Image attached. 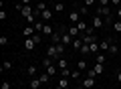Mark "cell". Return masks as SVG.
<instances>
[{
  "label": "cell",
  "mask_w": 121,
  "mask_h": 89,
  "mask_svg": "<svg viewBox=\"0 0 121 89\" xmlns=\"http://www.w3.org/2000/svg\"><path fill=\"white\" fill-rule=\"evenodd\" d=\"M63 53H65V45H63V42H60V45H51V47L47 49V57H51L52 61L63 59Z\"/></svg>",
  "instance_id": "cell-1"
},
{
  "label": "cell",
  "mask_w": 121,
  "mask_h": 89,
  "mask_svg": "<svg viewBox=\"0 0 121 89\" xmlns=\"http://www.w3.org/2000/svg\"><path fill=\"white\" fill-rule=\"evenodd\" d=\"M16 10H18L24 18H28L30 14H35V8H32L30 4H20V2H18V4H16Z\"/></svg>",
  "instance_id": "cell-2"
},
{
  "label": "cell",
  "mask_w": 121,
  "mask_h": 89,
  "mask_svg": "<svg viewBox=\"0 0 121 89\" xmlns=\"http://www.w3.org/2000/svg\"><path fill=\"white\" fill-rule=\"evenodd\" d=\"M95 79H97V77H89V75H87L85 79L81 81V87L83 89H93V87H95Z\"/></svg>",
  "instance_id": "cell-3"
},
{
  "label": "cell",
  "mask_w": 121,
  "mask_h": 89,
  "mask_svg": "<svg viewBox=\"0 0 121 89\" xmlns=\"http://www.w3.org/2000/svg\"><path fill=\"white\" fill-rule=\"evenodd\" d=\"M103 24H105V18H101V14H95L93 20H91V26L97 30V28H103Z\"/></svg>",
  "instance_id": "cell-4"
},
{
  "label": "cell",
  "mask_w": 121,
  "mask_h": 89,
  "mask_svg": "<svg viewBox=\"0 0 121 89\" xmlns=\"http://www.w3.org/2000/svg\"><path fill=\"white\" fill-rule=\"evenodd\" d=\"M81 38H83V42H85V45H93V42H97V37H95V33H93V34L81 33Z\"/></svg>",
  "instance_id": "cell-5"
},
{
  "label": "cell",
  "mask_w": 121,
  "mask_h": 89,
  "mask_svg": "<svg viewBox=\"0 0 121 89\" xmlns=\"http://www.w3.org/2000/svg\"><path fill=\"white\" fill-rule=\"evenodd\" d=\"M69 20H71V24L81 22V10H73V12H69Z\"/></svg>",
  "instance_id": "cell-6"
},
{
  "label": "cell",
  "mask_w": 121,
  "mask_h": 89,
  "mask_svg": "<svg viewBox=\"0 0 121 89\" xmlns=\"http://www.w3.org/2000/svg\"><path fill=\"white\" fill-rule=\"evenodd\" d=\"M43 85H44V83L39 79V77H32V79L28 81V87H30V89H43Z\"/></svg>",
  "instance_id": "cell-7"
},
{
  "label": "cell",
  "mask_w": 121,
  "mask_h": 89,
  "mask_svg": "<svg viewBox=\"0 0 121 89\" xmlns=\"http://www.w3.org/2000/svg\"><path fill=\"white\" fill-rule=\"evenodd\" d=\"M35 47H36V42H35V38H32V37H30V38H24V51H26V53L35 51Z\"/></svg>",
  "instance_id": "cell-8"
},
{
  "label": "cell",
  "mask_w": 121,
  "mask_h": 89,
  "mask_svg": "<svg viewBox=\"0 0 121 89\" xmlns=\"http://www.w3.org/2000/svg\"><path fill=\"white\" fill-rule=\"evenodd\" d=\"M26 75H28L30 79H32V77H39V67H36V65H28V67H26Z\"/></svg>",
  "instance_id": "cell-9"
},
{
  "label": "cell",
  "mask_w": 121,
  "mask_h": 89,
  "mask_svg": "<svg viewBox=\"0 0 121 89\" xmlns=\"http://www.w3.org/2000/svg\"><path fill=\"white\" fill-rule=\"evenodd\" d=\"M35 33H36V30H35V24H28V26H24V30H22V37H24V38H30Z\"/></svg>",
  "instance_id": "cell-10"
},
{
  "label": "cell",
  "mask_w": 121,
  "mask_h": 89,
  "mask_svg": "<svg viewBox=\"0 0 121 89\" xmlns=\"http://www.w3.org/2000/svg\"><path fill=\"white\" fill-rule=\"evenodd\" d=\"M97 14H101L103 18H109V16H111V8H109V6H99Z\"/></svg>",
  "instance_id": "cell-11"
},
{
  "label": "cell",
  "mask_w": 121,
  "mask_h": 89,
  "mask_svg": "<svg viewBox=\"0 0 121 89\" xmlns=\"http://www.w3.org/2000/svg\"><path fill=\"white\" fill-rule=\"evenodd\" d=\"M52 12H55V10H51V8H47V10H43V12H40V20H44V22H48L52 18Z\"/></svg>",
  "instance_id": "cell-12"
},
{
  "label": "cell",
  "mask_w": 121,
  "mask_h": 89,
  "mask_svg": "<svg viewBox=\"0 0 121 89\" xmlns=\"http://www.w3.org/2000/svg\"><path fill=\"white\" fill-rule=\"evenodd\" d=\"M67 33L71 34V37L73 38H77V37H81V30H79V26L77 24H73V26H69V28H67Z\"/></svg>",
  "instance_id": "cell-13"
},
{
  "label": "cell",
  "mask_w": 121,
  "mask_h": 89,
  "mask_svg": "<svg viewBox=\"0 0 121 89\" xmlns=\"http://www.w3.org/2000/svg\"><path fill=\"white\" fill-rule=\"evenodd\" d=\"M117 53H119V45H117V42H111V45H109V51H107V55H109V57H115Z\"/></svg>",
  "instance_id": "cell-14"
},
{
  "label": "cell",
  "mask_w": 121,
  "mask_h": 89,
  "mask_svg": "<svg viewBox=\"0 0 121 89\" xmlns=\"http://www.w3.org/2000/svg\"><path fill=\"white\" fill-rule=\"evenodd\" d=\"M40 33H43L44 37H52V34H55V28H52V26H51V24L47 22V24L43 26V30H40Z\"/></svg>",
  "instance_id": "cell-15"
},
{
  "label": "cell",
  "mask_w": 121,
  "mask_h": 89,
  "mask_svg": "<svg viewBox=\"0 0 121 89\" xmlns=\"http://www.w3.org/2000/svg\"><path fill=\"white\" fill-rule=\"evenodd\" d=\"M83 45H85V42H83V38H81V37H77V38H73V45H71V47H73L75 51H81Z\"/></svg>",
  "instance_id": "cell-16"
},
{
  "label": "cell",
  "mask_w": 121,
  "mask_h": 89,
  "mask_svg": "<svg viewBox=\"0 0 121 89\" xmlns=\"http://www.w3.org/2000/svg\"><path fill=\"white\" fill-rule=\"evenodd\" d=\"M60 42H63L65 47H67V45H73V37H71L69 33H63V41H60Z\"/></svg>",
  "instance_id": "cell-17"
},
{
  "label": "cell",
  "mask_w": 121,
  "mask_h": 89,
  "mask_svg": "<svg viewBox=\"0 0 121 89\" xmlns=\"http://www.w3.org/2000/svg\"><path fill=\"white\" fill-rule=\"evenodd\" d=\"M77 69H79L81 73H87V61H85V59H83V61H77Z\"/></svg>",
  "instance_id": "cell-18"
},
{
  "label": "cell",
  "mask_w": 121,
  "mask_h": 89,
  "mask_svg": "<svg viewBox=\"0 0 121 89\" xmlns=\"http://www.w3.org/2000/svg\"><path fill=\"white\" fill-rule=\"evenodd\" d=\"M93 71H95L97 75H101V73L105 71V63H95V67H93Z\"/></svg>",
  "instance_id": "cell-19"
},
{
  "label": "cell",
  "mask_w": 121,
  "mask_h": 89,
  "mask_svg": "<svg viewBox=\"0 0 121 89\" xmlns=\"http://www.w3.org/2000/svg\"><path fill=\"white\" fill-rule=\"evenodd\" d=\"M109 45H111V41H109V38H105V41H101V42H99L101 51H109Z\"/></svg>",
  "instance_id": "cell-20"
},
{
  "label": "cell",
  "mask_w": 121,
  "mask_h": 89,
  "mask_svg": "<svg viewBox=\"0 0 121 89\" xmlns=\"http://www.w3.org/2000/svg\"><path fill=\"white\" fill-rule=\"evenodd\" d=\"M39 79H40V81H43V83H44V85H47V83H48V81H51V75H48V73H47V71H44V73H40V75H39Z\"/></svg>",
  "instance_id": "cell-21"
},
{
  "label": "cell",
  "mask_w": 121,
  "mask_h": 89,
  "mask_svg": "<svg viewBox=\"0 0 121 89\" xmlns=\"http://www.w3.org/2000/svg\"><path fill=\"white\" fill-rule=\"evenodd\" d=\"M99 51H101L99 42H93V45H91V55H99Z\"/></svg>",
  "instance_id": "cell-22"
},
{
  "label": "cell",
  "mask_w": 121,
  "mask_h": 89,
  "mask_svg": "<svg viewBox=\"0 0 121 89\" xmlns=\"http://www.w3.org/2000/svg\"><path fill=\"white\" fill-rule=\"evenodd\" d=\"M56 67H59V71H60V69H67V67H69V63H67L65 59H59V61H56Z\"/></svg>",
  "instance_id": "cell-23"
},
{
  "label": "cell",
  "mask_w": 121,
  "mask_h": 89,
  "mask_svg": "<svg viewBox=\"0 0 121 89\" xmlns=\"http://www.w3.org/2000/svg\"><path fill=\"white\" fill-rule=\"evenodd\" d=\"M79 53H81V55H89V53H91V45H83V47H81V51H79Z\"/></svg>",
  "instance_id": "cell-24"
},
{
  "label": "cell",
  "mask_w": 121,
  "mask_h": 89,
  "mask_svg": "<svg viewBox=\"0 0 121 89\" xmlns=\"http://www.w3.org/2000/svg\"><path fill=\"white\" fill-rule=\"evenodd\" d=\"M55 12H63V10H65V4H63V2H55Z\"/></svg>",
  "instance_id": "cell-25"
},
{
  "label": "cell",
  "mask_w": 121,
  "mask_h": 89,
  "mask_svg": "<svg viewBox=\"0 0 121 89\" xmlns=\"http://www.w3.org/2000/svg\"><path fill=\"white\" fill-rule=\"evenodd\" d=\"M83 77V73L79 71V69H75V71H71V79H81Z\"/></svg>",
  "instance_id": "cell-26"
},
{
  "label": "cell",
  "mask_w": 121,
  "mask_h": 89,
  "mask_svg": "<svg viewBox=\"0 0 121 89\" xmlns=\"http://www.w3.org/2000/svg\"><path fill=\"white\" fill-rule=\"evenodd\" d=\"M32 38H35L36 45H40V42H43V33H35V34H32Z\"/></svg>",
  "instance_id": "cell-27"
},
{
  "label": "cell",
  "mask_w": 121,
  "mask_h": 89,
  "mask_svg": "<svg viewBox=\"0 0 121 89\" xmlns=\"http://www.w3.org/2000/svg\"><path fill=\"white\" fill-rule=\"evenodd\" d=\"M2 71H12V63L10 61H4L2 63Z\"/></svg>",
  "instance_id": "cell-28"
},
{
  "label": "cell",
  "mask_w": 121,
  "mask_h": 89,
  "mask_svg": "<svg viewBox=\"0 0 121 89\" xmlns=\"http://www.w3.org/2000/svg\"><path fill=\"white\" fill-rule=\"evenodd\" d=\"M59 75H60V77H67V79H69V77H71V71H69V67H67V69H60V73H59Z\"/></svg>",
  "instance_id": "cell-29"
},
{
  "label": "cell",
  "mask_w": 121,
  "mask_h": 89,
  "mask_svg": "<svg viewBox=\"0 0 121 89\" xmlns=\"http://www.w3.org/2000/svg\"><path fill=\"white\" fill-rule=\"evenodd\" d=\"M95 61H97V63H105V61H107V55H103V53H99Z\"/></svg>",
  "instance_id": "cell-30"
},
{
  "label": "cell",
  "mask_w": 121,
  "mask_h": 89,
  "mask_svg": "<svg viewBox=\"0 0 121 89\" xmlns=\"http://www.w3.org/2000/svg\"><path fill=\"white\" fill-rule=\"evenodd\" d=\"M113 28H115L117 33H121V20H115V22H113Z\"/></svg>",
  "instance_id": "cell-31"
},
{
  "label": "cell",
  "mask_w": 121,
  "mask_h": 89,
  "mask_svg": "<svg viewBox=\"0 0 121 89\" xmlns=\"http://www.w3.org/2000/svg\"><path fill=\"white\" fill-rule=\"evenodd\" d=\"M0 45H2V47H6V45H8V38H6L4 34H2V37H0Z\"/></svg>",
  "instance_id": "cell-32"
},
{
  "label": "cell",
  "mask_w": 121,
  "mask_h": 89,
  "mask_svg": "<svg viewBox=\"0 0 121 89\" xmlns=\"http://www.w3.org/2000/svg\"><path fill=\"white\" fill-rule=\"evenodd\" d=\"M111 4V0H99V6H109Z\"/></svg>",
  "instance_id": "cell-33"
},
{
  "label": "cell",
  "mask_w": 121,
  "mask_h": 89,
  "mask_svg": "<svg viewBox=\"0 0 121 89\" xmlns=\"http://www.w3.org/2000/svg\"><path fill=\"white\" fill-rule=\"evenodd\" d=\"M12 85H10V81H2V89H10Z\"/></svg>",
  "instance_id": "cell-34"
},
{
  "label": "cell",
  "mask_w": 121,
  "mask_h": 89,
  "mask_svg": "<svg viewBox=\"0 0 121 89\" xmlns=\"http://www.w3.org/2000/svg\"><path fill=\"white\" fill-rule=\"evenodd\" d=\"M83 2H85V6H87V8H89V6H93V4H95V0H83Z\"/></svg>",
  "instance_id": "cell-35"
},
{
  "label": "cell",
  "mask_w": 121,
  "mask_h": 89,
  "mask_svg": "<svg viewBox=\"0 0 121 89\" xmlns=\"http://www.w3.org/2000/svg\"><path fill=\"white\" fill-rule=\"evenodd\" d=\"M111 4L115 6V8H119V6H121V0H111Z\"/></svg>",
  "instance_id": "cell-36"
},
{
  "label": "cell",
  "mask_w": 121,
  "mask_h": 89,
  "mask_svg": "<svg viewBox=\"0 0 121 89\" xmlns=\"http://www.w3.org/2000/svg\"><path fill=\"white\" fill-rule=\"evenodd\" d=\"M0 20H6V10H0Z\"/></svg>",
  "instance_id": "cell-37"
},
{
  "label": "cell",
  "mask_w": 121,
  "mask_h": 89,
  "mask_svg": "<svg viewBox=\"0 0 121 89\" xmlns=\"http://www.w3.org/2000/svg\"><path fill=\"white\" fill-rule=\"evenodd\" d=\"M115 12H117V18H119V20H121V6H119V8H117V10H115Z\"/></svg>",
  "instance_id": "cell-38"
},
{
  "label": "cell",
  "mask_w": 121,
  "mask_h": 89,
  "mask_svg": "<svg viewBox=\"0 0 121 89\" xmlns=\"http://www.w3.org/2000/svg\"><path fill=\"white\" fill-rule=\"evenodd\" d=\"M115 77H117V81H119V83H121V69H119V71H117V75H115Z\"/></svg>",
  "instance_id": "cell-39"
},
{
  "label": "cell",
  "mask_w": 121,
  "mask_h": 89,
  "mask_svg": "<svg viewBox=\"0 0 121 89\" xmlns=\"http://www.w3.org/2000/svg\"><path fill=\"white\" fill-rule=\"evenodd\" d=\"M32 0H20V4H30Z\"/></svg>",
  "instance_id": "cell-40"
},
{
  "label": "cell",
  "mask_w": 121,
  "mask_h": 89,
  "mask_svg": "<svg viewBox=\"0 0 121 89\" xmlns=\"http://www.w3.org/2000/svg\"><path fill=\"white\" fill-rule=\"evenodd\" d=\"M52 2H63V0H52Z\"/></svg>",
  "instance_id": "cell-41"
}]
</instances>
